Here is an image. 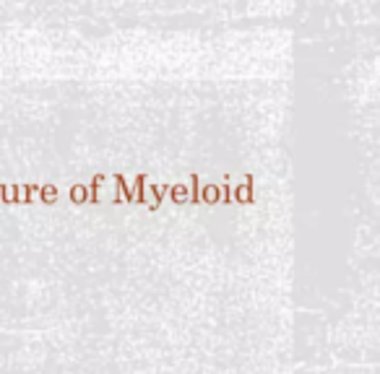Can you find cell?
Here are the masks:
<instances>
[{
  "mask_svg": "<svg viewBox=\"0 0 380 374\" xmlns=\"http://www.w3.org/2000/svg\"><path fill=\"white\" fill-rule=\"evenodd\" d=\"M217 195L219 192L214 190V185H209V187H206V200H217Z\"/></svg>",
  "mask_w": 380,
  "mask_h": 374,
  "instance_id": "2",
  "label": "cell"
},
{
  "mask_svg": "<svg viewBox=\"0 0 380 374\" xmlns=\"http://www.w3.org/2000/svg\"><path fill=\"white\" fill-rule=\"evenodd\" d=\"M55 198H57V190L52 187V185L42 187V200H55Z\"/></svg>",
  "mask_w": 380,
  "mask_h": 374,
  "instance_id": "1",
  "label": "cell"
}]
</instances>
